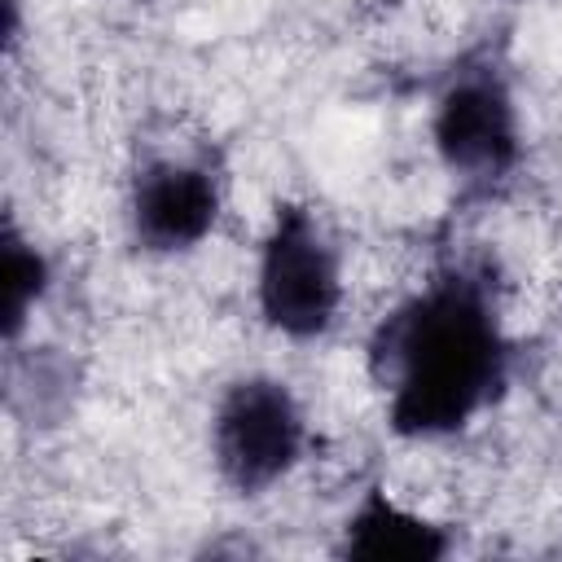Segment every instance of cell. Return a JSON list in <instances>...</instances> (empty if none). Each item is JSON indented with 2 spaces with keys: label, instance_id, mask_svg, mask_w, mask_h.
I'll return each instance as SVG.
<instances>
[{
  "label": "cell",
  "instance_id": "6",
  "mask_svg": "<svg viewBox=\"0 0 562 562\" xmlns=\"http://www.w3.org/2000/svg\"><path fill=\"white\" fill-rule=\"evenodd\" d=\"M342 553L369 558V562H391V558L430 562L448 553V536L430 518L391 501L382 487H369L342 527Z\"/></svg>",
  "mask_w": 562,
  "mask_h": 562
},
{
  "label": "cell",
  "instance_id": "7",
  "mask_svg": "<svg viewBox=\"0 0 562 562\" xmlns=\"http://www.w3.org/2000/svg\"><path fill=\"white\" fill-rule=\"evenodd\" d=\"M48 294V259L9 224L0 241V316L4 338H18L35 303Z\"/></svg>",
  "mask_w": 562,
  "mask_h": 562
},
{
  "label": "cell",
  "instance_id": "2",
  "mask_svg": "<svg viewBox=\"0 0 562 562\" xmlns=\"http://www.w3.org/2000/svg\"><path fill=\"white\" fill-rule=\"evenodd\" d=\"M259 316L285 338H321L342 307V268L338 250L325 237L321 220L303 206H281L255 268Z\"/></svg>",
  "mask_w": 562,
  "mask_h": 562
},
{
  "label": "cell",
  "instance_id": "4",
  "mask_svg": "<svg viewBox=\"0 0 562 562\" xmlns=\"http://www.w3.org/2000/svg\"><path fill=\"white\" fill-rule=\"evenodd\" d=\"M430 136L439 162L452 176L470 184L509 176L518 162V110L505 79L487 66L461 70L435 101Z\"/></svg>",
  "mask_w": 562,
  "mask_h": 562
},
{
  "label": "cell",
  "instance_id": "3",
  "mask_svg": "<svg viewBox=\"0 0 562 562\" xmlns=\"http://www.w3.org/2000/svg\"><path fill=\"white\" fill-rule=\"evenodd\" d=\"M303 408L277 378H237L211 417V457L220 479L241 492L259 496L281 483L303 457Z\"/></svg>",
  "mask_w": 562,
  "mask_h": 562
},
{
  "label": "cell",
  "instance_id": "1",
  "mask_svg": "<svg viewBox=\"0 0 562 562\" xmlns=\"http://www.w3.org/2000/svg\"><path fill=\"white\" fill-rule=\"evenodd\" d=\"M369 369L391 391L395 435H457L505 382V338L487 290L465 272H443L378 325Z\"/></svg>",
  "mask_w": 562,
  "mask_h": 562
},
{
  "label": "cell",
  "instance_id": "5",
  "mask_svg": "<svg viewBox=\"0 0 562 562\" xmlns=\"http://www.w3.org/2000/svg\"><path fill=\"white\" fill-rule=\"evenodd\" d=\"M127 215H132V233L145 250H154V255L189 250L220 220L215 176L198 162H176V158L149 162L132 180Z\"/></svg>",
  "mask_w": 562,
  "mask_h": 562
}]
</instances>
